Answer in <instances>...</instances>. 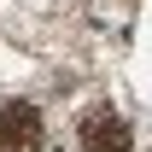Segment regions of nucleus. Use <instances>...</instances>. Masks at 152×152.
I'll use <instances>...</instances> for the list:
<instances>
[{
	"mask_svg": "<svg viewBox=\"0 0 152 152\" xmlns=\"http://www.w3.org/2000/svg\"><path fill=\"white\" fill-rule=\"evenodd\" d=\"M47 146V123L29 99H6L0 105V152H41Z\"/></svg>",
	"mask_w": 152,
	"mask_h": 152,
	"instance_id": "f03ea898",
	"label": "nucleus"
},
{
	"mask_svg": "<svg viewBox=\"0 0 152 152\" xmlns=\"http://www.w3.org/2000/svg\"><path fill=\"white\" fill-rule=\"evenodd\" d=\"M76 146L82 152H129L134 129H129V117L111 111V105H88V111L76 117Z\"/></svg>",
	"mask_w": 152,
	"mask_h": 152,
	"instance_id": "f257e3e1",
	"label": "nucleus"
}]
</instances>
